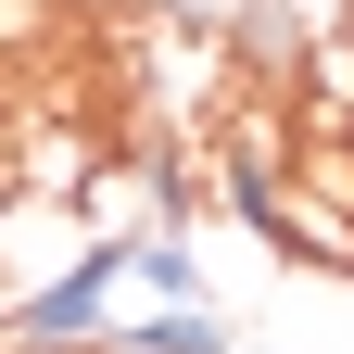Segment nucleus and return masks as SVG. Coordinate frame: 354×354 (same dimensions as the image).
<instances>
[{"instance_id": "obj_5", "label": "nucleus", "mask_w": 354, "mask_h": 354, "mask_svg": "<svg viewBox=\"0 0 354 354\" xmlns=\"http://www.w3.org/2000/svg\"><path fill=\"white\" fill-rule=\"evenodd\" d=\"M152 13H165V26H228L241 0H152Z\"/></svg>"}, {"instance_id": "obj_4", "label": "nucleus", "mask_w": 354, "mask_h": 354, "mask_svg": "<svg viewBox=\"0 0 354 354\" xmlns=\"http://www.w3.org/2000/svg\"><path fill=\"white\" fill-rule=\"evenodd\" d=\"M127 279H152V304H203V266H190V228H140V241H127Z\"/></svg>"}, {"instance_id": "obj_1", "label": "nucleus", "mask_w": 354, "mask_h": 354, "mask_svg": "<svg viewBox=\"0 0 354 354\" xmlns=\"http://www.w3.org/2000/svg\"><path fill=\"white\" fill-rule=\"evenodd\" d=\"M114 279H127V241H76L51 279H26L13 304H0V329H13V342H88L114 317Z\"/></svg>"}, {"instance_id": "obj_6", "label": "nucleus", "mask_w": 354, "mask_h": 354, "mask_svg": "<svg viewBox=\"0 0 354 354\" xmlns=\"http://www.w3.org/2000/svg\"><path fill=\"white\" fill-rule=\"evenodd\" d=\"M13 354H102V329H88V342H13Z\"/></svg>"}, {"instance_id": "obj_8", "label": "nucleus", "mask_w": 354, "mask_h": 354, "mask_svg": "<svg viewBox=\"0 0 354 354\" xmlns=\"http://www.w3.org/2000/svg\"><path fill=\"white\" fill-rule=\"evenodd\" d=\"M342 140H354V127H342Z\"/></svg>"}, {"instance_id": "obj_3", "label": "nucleus", "mask_w": 354, "mask_h": 354, "mask_svg": "<svg viewBox=\"0 0 354 354\" xmlns=\"http://www.w3.org/2000/svg\"><path fill=\"white\" fill-rule=\"evenodd\" d=\"M102 354H228V329L203 304H152L140 329H102Z\"/></svg>"}, {"instance_id": "obj_7", "label": "nucleus", "mask_w": 354, "mask_h": 354, "mask_svg": "<svg viewBox=\"0 0 354 354\" xmlns=\"http://www.w3.org/2000/svg\"><path fill=\"white\" fill-rule=\"evenodd\" d=\"M342 38H354V13H342Z\"/></svg>"}, {"instance_id": "obj_2", "label": "nucleus", "mask_w": 354, "mask_h": 354, "mask_svg": "<svg viewBox=\"0 0 354 354\" xmlns=\"http://www.w3.org/2000/svg\"><path fill=\"white\" fill-rule=\"evenodd\" d=\"M253 241H266V253H304L317 279H354V203H329V190H304V177H279V190H266V215H253Z\"/></svg>"}]
</instances>
